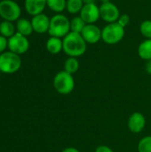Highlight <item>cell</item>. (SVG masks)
I'll return each mask as SVG.
<instances>
[{
	"instance_id": "cell-23",
	"label": "cell",
	"mask_w": 151,
	"mask_h": 152,
	"mask_svg": "<svg viewBox=\"0 0 151 152\" xmlns=\"http://www.w3.org/2000/svg\"><path fill=\"white\" fill-rule=\"evenodd\" d=\"M140 32L146 38L151 39V20H145L140 25Z\"/></svg>"
},
{
	"instance_id": "cell-11",
	"label": "cell",
	"mask_w": 151,
	"mask_h": 152,
	"mask_svg": "<svg viewBox=\"0 0 151 152\" xmlns=\"http://www.w3.org/2000/svg\"><path fill=\"white\" fill-rule=\"evenodd\" d=\"M51 19L44 13H40L33 16L31 19V23L33 30L38 34H44L48 32L50 27Z\"/></svg>"
},
{
	"instance_id": "cell-3",
	"label": "cell",
	"mask_w": 151,
	"mask_h": 152,
	"mask_svg": "<svg viewBox=\"0 0 151 152\" xmlns=\"http://www.w3.org/2000/svg\"><path fill=\"white\" fill-rule=\"evenodd\" d=\"M125 29L117 22L108 23L101 29V40L107 45H117L123 40Z\"/></svg>"
},
{
	"instance_id": "cell-2",
	"label": "cell",
	"mask_w": 151,
	"mask_h": 152,
	"mask_svg": "<svg viewBox=\"0 0 151 152\" xmlns=\"http://www.w3.org/2000/svg\"><path fill=\"white\" fill-rule=\"evenodd\" d=\"M70 32V20L62 13H56L51 18L48 34L50 37H64Z\"/></svg>"
},
{
	"instance_id": "cell-20",
	"label": "cell",
	"mask_w": 151,
	"mask_h": 152,
	"mask_svg": "<svg viewBox=\"0 0 151 152\" xmlns=\"http://www.w3.org/2000/svg\"><path fill=\"white\" fill-rule=\"evenodd\" d=\"M80 67L79 61L76 57H69L64 62V70L73 75L78 71Z\"/></svg>"
},
{
	"instance_id": "cell-5",
	"label": "cell",
	"mask_w": 151,
	"mask_h": 152,
	"mask_svg": "<svg viewBox=\"0 0 151 152\" xmlns=\"http://www.w3.org/2000/svg\"><path fill=\"white\" fill-rule=\"evenodd\" d=\"M21 66V59L19 54L12 52H4L0 54V71L5 74L17 72Z\"/></svg>"
},
{
	"instance_id": "cell-7",
	"label": "cell",
	"mask_w": 151,
	"mask_h": 152,
	"mask_svg": "<svg viewBox=\"0 0 151 152\" xmlns=\"http://www.w3.org/2000/svg\"><path fill=\"white\" fill-rule=\"evenodd\" d=\"M8 48L10 52L16 54H23L29 48V41L27 37L16 32L12 37L8 38Z\"/></svg>"
},
{
	"instance_id": "cell-22",
	"label": "cell",
	"mask_w": 151,
	"mask_h": 152,
	"mask_svg": "<svg viewBox=\"0 0 151 152\" xmlns=\"http://www.w3.org/2000/svg\"><path fill=\"white\" fill-rule=\"evenodd\" d=\"M139 152H151V135L143 137L138 143Z\"/></svg>"
},
{
	"instance_id": "cell-12",
	"label": "cell",
	"mask_w": 151,
	"mask_h": 152,
	"mask_svg": "<svg viewBox=\"0 0 151 152\" xmlns=\"http://www.w3.org/2000/svg\"><path fill=\"white\" fill-rule=\"evenodd\" d=\"M127 126L132 133L133 134L141 133L146 126V119L144 115L142 114L141 112L133 113L128 118Z\"/></svg>"
},
{
	"instance_id": "cell-24",
	"label": "cell",
	"mask_w": 151,
	"mask_h": 152,
	"mask_svg": "<svg viewBox=\"0 0 151 152\" xmlns=\"http://www.w3.org/2000/svg\"><path fill=\"white\" fill-rule=\"evenodd\" d=\"M118 24H120L122 27L125 28L129 25L130 23V16L126 13H123V14H120L117 21Z\"/></svg>"
},
{
	"instance_id": "cell-21",
	"label": "cell",
	"mask_w": 151,
	"mask_h": 152,
	"mask_svg": "<svg viewBox=\"0 0 151 152\" xmlns=\"http://www.w3.org/2000/svg\"><path fill=\"white\" fill-rule=\"evenodd\" d=\"M85 25H86V23L84 21V20L79 15L75 16L70 20V31L81 34L83 29L85 28Z\"/></svg>"
},
{
	"instance_id": "cell-6",
	"label": "cell",
	"mask_w": 151,
	"mask_h": 152,
	"mask_svg": "<svg viewBox=\"0 0 151 152\" xmlns=\"http://www.w3.org/2000/svg\"><path fill=\"white\" fill-rule=\"evenodd\" d=\"M21 14L20 5L12 0L0 1V17L4 20L17 21Z\"/></svg>"
},
{
	"instance_id": "cell-9",
	"label": "cell",
	"mask_w": 151,
	"mask_h": 152,
	"mask_svg": "<svg viewBox=\"0 0 151 152\" xmlns=\"http://www.w3.org/2000/svg\"><path fill=\"white\" fill-rule=\"evenodd\" d=\"M79 16L86 24H95L101 19L100 6H98L96 3L85 4L79 13Z\"/></svg>"
},
{
	"instance_id": "cell-8",
	"label": "cell",
	"mask_w": 151,
	"mask_h": 152,
	"mask_svg": "<svg viewBox=\"0 0 151 152\" xmlns=\"http://www.w3.org/2000/svg\"><path fill=\"white\" fill-rule=\"evenodd\" d=\"M100 12L101 19L107 22V24L117 22L120 16V11L118 7L112 2L101 4L100 6Z\"/></svg>"
},
{
	"instance_id": "cell-30",
	"label": "cell",
	"mask_w": 151,
	"mask_h": 152,
	"mask_svg": "<svg viewBox=\"0 0 151 152\" xmlns=\"http://www.w3.org/2000/svg\"><path fill=\"white\" fill-rule=\"evenodd\" d=\"M101 4H104V3H108V2H110V0H99Z\"/></svg>"
},
{
	"instance_id": "cell-27",
	"label": "cell",
	"mask_w": 151,
	"mask_h": 152,
	"mask_svg": "<svg viewBox=\"0 0 151 152\" xmlns=\"http://www.w3.org/2000/svg\"><path fill=\"white\" fill-rule=\"evenodd\" d=\"M145 69H146V72L149 74V75H151V60L148 61L147 63H146V67H145Z\"/></svg>"
},
{
	"instance_id": "cell-14",
	"label": "cell",
	"mask_w": 151,
	"mask_h": 152,
	"mask_svg": "<svg viewBox=\"0 0 151 152\" xmlns=\"http://www.w3.org/2000/svg\"><path fill=\"white\" fill-rule=\"evenodd\" d=\"M46 50L51 54H58L63 51V42L61 38L56 37H50L45 44Z\"/></svg>"
},
{
	"instance_id": "cell-1",
	"label": "cell",
	"mask_w": 151,
	"mask_h": 152,
	"mask_svg": "<svg viewBox=\"0 0 151 152\" xmlns=\"http://www.w3.org/2000/svg\"><path fill=\"white\" fill-rule=\"evenodd\" d=\"M63 52L69 57H80L84 55L87 50V43L79 33L69 32L62 39Z\"/></svg>"
},
{
	"instance_id": "cell-18",
	"label": "cell",
	"mask_w": 151,
	"mask_h": 152,
	"mask_svg": "<svg viewBox=\"0 0 151 152\" xmlns=\"http://www.w3.org/2000/svg\"><path fill=\"white\" fill-rule=\"evenodd\" d=\"M85 4L83 0H67L66 11L73 15L80 13Z\"/></svg>"
},
{
	"instance_id": "cell-31",
	"label": "cell",
	"mask_w": 151,
	"mask_h": 152,
	"mask_svg": "<svg viewBox=\"0 0 151 152\" xmlns=\"http://www.w3.org/2000/svg\"><path fill=\"white\" fill-rule=\"evenodd\" d=\"M0 77H1V71H0Z\"/></svg>"
},
{
	"instance_id": "cell-4",
	"label": "cell",
	"mask_w": 151,
	"mask_h": 152,
	"mask_svg": "<svg viewBox=\"0 0 151 152\" xmlns=\"http://www.w3.org/2000/svg\"><path fill=\"white\" fill-rule=\"evenodd\" d=\"M53 87L61 94H69L75 88V79L71 74L61 70L53 77Z\"/></svg>"
},
{
	"instance_id": "cell-25",
	"label": "cell",
	"mask_w": 151,
	"mask_h": 152,
	"mask_svg": "<svg viewBox=\"0 0 151 152\" xmlns=\"http://www.w3.org/2000/svg\"><path fill=\"white\" fill-rule=\"evenodd\" d=\"M6 47H8V39L0 35V54L4 53Z\"/></svg>"
},
{
	"instance_id": "cell-15",
	"label": "cell",
	"mask_w": 151,
	"mask_h": 152,
	"mask_svg": "<svg viewBox=\"0 0 151 152\" xmlns=\"http://www.w3.org/2000/svg\"><path fill=\"white\" fill-rule=\"evenodd\" d=\"M16 30L18 33L25 36V37H29L33 30V27H32V23L31 20L25 19V18H20L17 21H16Z\"/></svg>"
},
{
	"instance_id": "cell-17",
	"label": "cell",
	"mask_w": 151,
	"mask_h": 152,
	"mask_svg": "<svg viewBox=\"0 0 151 152\" xmlns=\"http://www.w3.org/2000/svg\"><path fill=\"white\" fill-rule=\"evenodd\" d=\"M16 27L13 25L12 21L3 20L0 23V35L6 38H10L15 34Z\"/></svg>"
},
{
	"instance_id": "cell-29",
	"label": "cell",
	"mask_w": 151,
	"mask_h": 152,
	"mask_svg": "<svg viewBox=\"0 0 151 152\" xmlns=\"http://www.w3.org/2000/svg\"><path fill=\"white\" fill-rule=\"evenodd\" d=\"M83 1L85 4H94L96 0H83Z\"/></svg>"
},
{
	"instance_id": "cell-13",
	"label": "cell",
	"mask_w": 151,
	"mask_h": 152,
	"mask_svg": "<svg viewBox=\"0 0 151 152\" xmlns=\"http://www.w3.org/2000/svg\"><path fill=\"white\" fill-rule=\"evenodd\" d=\"M24 4L27 12L33 17L43 13L46 6V0H25Z\"/></svg>"
},
{
	"instance_id": "cell-19",
	"label": "cell",
	"mask_w": 151,
	"mask_h": 152,
	"mask_svg": "<svg viewBox=\"0 0 151 152\" xmlns=\"http://www.w3.org/2000/svg\"><path fill=\"white\" fill-rule=\"evenodd\" d=\"M66 5L67 0H46V6L56 13H61L65 11Z\"/></svg>"
},
{
	"instance_id": "cell-28",
	"label": "cell",
	"mask_w": 151,
	"mask_h": 152,
	"mask_svg": "<svg viewBox=\"0 0 151 152\" xmlns=\"http://www.w3.org/2000/svg\"><path fill=\"white\" fill-rule=\"evenodd\" d=\"M61 152H80L77 148H73V147H69L64 149Z\"/></svg>"
},
{
	"instance_id": "cell-26",
	"label": "cell",
	"mask_w": 151,
	"mask_h": 152,
	"mask_svg": "<svg viewBox=\"0 0 151 152\" xmlns=\"http://www.w3.org/2000/svg\"><path fill=\"white\" fill-rule=\"evenodd\" d=\"M95 152H114L112 151V149H110L109 147L106 146V145H100L99 147H97V149L95 150Z\"/></svg>"
},
{
	"instance_id": "cell-10",
	"label": "cell",
	"mask_w": 151,
	"mask_h": 152,
	"mask_svg": "<svg viewBox=\"0 0 151 152\" xmlns=\"http://www.w3.org/2000/svg\"><path fill=\"white\" fill-rule=\"evenodd\" d=\"M87 44H97L101 40V29L96 24H86L81 33Z\"/></svg>"
},
{
	"instance_id": "cell-16",
	"label": "cell",
	"mask_w": 151,
	"mask_h": 152,
	"mask_svg": "<svg viewBox=\"0 0 151 152\" xmlns=\"http://www.w3.org/2000/svg\"><path fill=\"white\" fill-rule=\"evenodd\" d=\"M138 55L141 59L148 61L151 60V39L143 40L138 46Z\"/></svg>"
}]
</instances>
